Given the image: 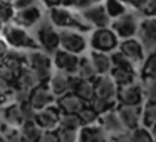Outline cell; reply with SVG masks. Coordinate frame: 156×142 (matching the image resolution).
Masks as SVG:
<instances>
[{"mask_svg": "<svg viewBox=\"0 0 156 142\" xmlns=\"http://www.w3.org/2000/svg\"><path fill=\"white\" fill-rule=\"evenodd\" d=\"M109 135L99 124L82 125L79 130V142H108Z\"/></svg>", "mask_w": 156, "mask_h": 142, "instance_id": "20", "label": "cell"}, {"mask_svg": "<svg viewBox=\"0 0 156 142\" xmlns=\"http://www.w3.org/2000/svg\"><path fill=\"white\" fill-rule=\"evenodd\" d=\"M61 115H62V110L59 109L57 104H54V105H51V107L37 110L35 122H37L44 130H55V129H59V124H61Z\"/></svg>", "mask_w": 156, "mask_h": 142, "instance_id": "15", "label": "cell"}, {"mask_svg": "<svg viewBox=\"0 0 156 142\" xmlns=\"http://www.w3.org/2000/svg\"><path fill=\"white\" fill-rule=\"evenodd\" d=\"M12 4H14L15 10H22V8L35 5V0H12Z\"/></svg>", "mask_w": 156, "mask_h": 142, "instance_id": "47", "label": "cell"}, {"mask_svg": "<svg viewBox=\"0 0 156 142\" xmlns=\"http://www.w3.org/2000/svg\"><path fill=\"white\" fill-rule=\"evenodd\" d=\"M98 124L108 132V135H112V134H118V132L126 130L124 124H122L121 117H119V114H118V109H111V110L101 114L99 115Z\"/></svg>", "mask_w": 156, "mask_h": 142, "instance_id": "18", "label": "cell"}, {"mask_svg": "<svg viewBox=\"0 0 156 142\" xmlns=\"http://www.w3.org/2000/svg\"><path fill=\"white\" fill-rule=\"evenodd\" d=\"M146 79H156V49L146 55L141 67V80Z\"/></svg>", "mask_w": 156, "mask_h": 142, "instance_id": "29", "label": "cell"}, {"mask_svg": "<svg viewBox=\"0 0 156 142\" xmlns=\"http://www.w3.org/2000/svg\"><path fill=\"white\" fill-rule=\"evenodd\" d=\"M54 67L57 70H62L66 74H77L79 70V57L77 54H72L69 50H64V49H59V50L54 52Z\"/></svg>", "mask_w": 156, "mask_h": 142, "instance_id": "11", "label": "cell"}, {"mask_svg": "<svg viewBox=\"0 0 156 142\" xmlns=\"http://www.w3.org/2000/svg\"><path fill=\"white\" fill-rule=\"evenodd\" d=\"M77 75L82 77V79H87V80H94V79L98 77V70H96L91 57H81V60H79Z\"/></svg>", "mask_w": 156, "mask_h": 142, "instance_id": "30", "label": "cell"}, {"mask_svg": "<svg viewBox=\"0 0 156 142\" xmlns=\"http://www.w3.org/2000/svg\"><path fill=\"white\" fill-rule=\"evenodd\" d=\"M74 92L82 99L84 102H91L96 97V85L94 80H87V79H81V82L77 84V87L74 89Z\"/></svg>", "mask_w": 156, "mask_h": 142, "instance_id": "28", "label": "cell"}, {"mask_svg": "<svg viewBox=\"0 0 156 142\" xmlns=\"http://www.w3.org/2000/svg\"><path fill=\"white\" fill-rule=\"evenodd\" d=\"M91 47L92 50L106 52V54H112L114 50L119 49V42L121 39L118 37L111 27H98L92 30L91 34Z\"/></svg>", "mask_w": 156, "mask_h": 142, "instance_id": "4", "label": "cell"}, {"mask_svg": "<svg viewBox=\"0 0 156 142\" xmlns=\"http://www.w3.org/2000/svg\"><path fill=\"white\" fill-rule=\"evenodd\" d=\"M143 82L146 102H156V79H146Z\"/></svg>", "mask_w": 156, "mask_h": 142, "instance_id": "39", "label": "cell"}, {"mask_svg": "<svg viewBox=\"0 0 156 142\" xmlns=\"http://www.w3.org/2000/svg\"><path fill=\"white\" fill-rule=\"evenodd\" d=\"M61 49L72 54H82L87 49V40L81 30L76 29H62L61 30Z\"/></svg>", "mask_w": 156, "mask_h": 142, "instance_id": "7", "label": "cell"}, {"mask_svg": "<svg viewBox=\"0 0 156 142\" xmlns=\"http://www.w3.org/2000/svg\"><path fill=\"white\" fill-rule=\"evenodd\" d=\"M138 27H139V20L134 14L126 12L124 15L118 19H112L111 22V29L118 34V37L121 39H131L138 35Z\"/></svg>", "mask_w": 156, "mask_h": 142, "instance_id": "6", "label": "cell"}, {"mask_svg": "<svg viewBox=\"0 0 156 142\" xmlns=\"http://www.w3.org/2000/svg\"><path fill=\"white\" fill-rule=\"evenodd\" d=\"M47 84L51 87V90L55 94V97H61V95L71 92V87H69V74H66L62 70H55L52 74V77L49 79Z\"/></svg>", "mask_w": 156, "mask_h": 142, "instance_id": "22", "label": "cell"}, {"mask_svg": "<svg viewBox=\"0 0 156 142\" xmlns=\"http://www.w3.org/2000/svg\"><path fill=\"white\" fill-rule=\"evenodd\" d=\"M151 130H153V134H154V137H156V125H154V127L151 129Z\"/></svg>", "mask_w": 156, "mask_h": 142, "instance_id": "51", "label": "cell"}, {"mask_svg": "<svg viewBox=\"0 0 156 142\" xmlns=\"http://www.w3.org/2000/svg\"><path fill=\"white\" fill-rule=\"evenodd\" d=\"M111 77L114 79V82L119 85V87H126V85L136 82V70H128V69L112 67Z\"/></svg>", "mask_w": 156, "mask_h": 142, "instance_id": "26", "label": "cell"}, {"mask_svg": "<svg viewBox=\"0 0 156 142\" xmlns=\"http://www.w3.org/2000/svg\"><path fill=\"white\" fill-rule=\"evenodd\" d=\"M124 2H126V4H131V2H133V0H124Z\"/></svg>", "mask_w": 156, "mask_h": 142, "instance_id": "52", "label": "cell"}, {"mask_svg": "<svg viewBox=\"0 0 156 142\" xmlns=\"http://www.w3.org/2000/svg\"><path fill=\"white\" fill-rule=\"evenodd\" d=\"M9 52H10V44L7 42V39H5L4 35L0 34V60H2Z\"/></svg>", "mask_w": 156, "mask_h": 142, "instance_id": "46", "label": "cell"}, {"mask_svg": "<svg viewBox=\"0 0 156 142\" xmlns=\"http://www.w3.org/2000/svg\"><path fill=\"white\" fill-rule=\"evenodd\" d=\"M19 142H32V140H29L27 137H24V135H22V137H20V140H19Z\"/></svg>", "mask_w": 156, "mask_h": 142, "instance_id": "50", "label": "cell"}, {"mask_svg": "<svg viewBox=\"0 0 156 142\" xmlns=\"http://www.w3.org/2000/svg\"><path fill=\"white\" fill-rule=\"evenodd\" d=\"M89 104H91V107H94V110L98 112L99 115L104 114V112H108V110H111V109H116V107H118V102L108 100V99L98 97V95H96V97L92 99Z\"/></svg>", "mask_w": 156, "mask_h": 142, "instance_id": "36", "label": "cell"}, {"mask_svg": "<svg viewBox=\"0 0 156 142\" xmlns=\"http://www.w3.org/2000/svg\"><path fill=\"white\" fill-rule=\"evenodd\" d=\"M89 57H91L92 64H94L96 70H98V75L111 74V70H112V59H111V54L99 52V50H92Z\"/></svg>", "mask_w": 156, "mask_h": 142, "instance_id": "24", "label": "cell"}, {"mask_svg": "<svg viewBox=\"0 0 156 142\" xmlns=\"http://www.w3.org/2000/svg\"><path fill=\"white\" fill-rule=\"evenodd\" d=\"M94 85H96V95H98V97L118 102L119 85L114 82V79L111 77V74L98 75V77L94 79Z\"/></svg>", "mask_w": 156, "mask_h": 142, "instance_id": "14", "label": "cell"}, {"mask_svg": "<svg viewBox=\"0 0 156 142\" xmlns=\"http://www.w3.org/2000/svg\"><path fill=\"white\" fill-rule=\"evenodd\" d=\"M29 102H30L37 110H42V109H45V107H51V105L57 104V97H55V94L51 90L49 84H41L35 89H32L30 100Z\"/></svg>", "mask_w": 156, "mask_h": 142, "instance_id": "16", "label": "cell"}, {"mask_svg": "<svg viewBox=\"0 0 156 142\" xmlns=\"http://www.w3.org/2000/svg\"><path fill=\"white\" fill-rule=\"evenodd\" d=\"M2 64L7 65V67H10L14 72H20L24 67H27L29 65V60H27V54H24V52H20L19 49H10V52H9L7 55H5L4 59H2Z\"/></svg>", "mask_w": 156, "mask_h": 142, "instance_id": "23", "label": "cell"}, {"mask_svg": "<svg viewBox=\"0 0 156 142\" xmlns=\"http://www.w3.org/2000/svg\"><path fill=\"white\" fill-rule=\"evenodd\" d=\"M108 142H133L131 130H122V132H118V134L109 135Z\"/></svg>", "mask_w": 156, "mask_h": 142, "instance_id": "44", "label": "cell"}, {"mask_svg": "<svg viewBox=\"0 0 156 142\" xmlns=\"http://www.w3.org/2000/svg\"><path fill=\"white\" fill-rule=\"evenodd\" d=\"M41 79H39V75L35 74L34 70H32L30 67H24L20 72L17 74V84L19 87H24V89H29V90H32V89H35L37 85H41Z\"/></svg>", "mask_w": 156, "mask_h": 142, "instance_id": "25", "label": "cell"}, {"mask_svg": "<svg viewBox=\"0 0 156 142\" xmlns=\"http://www.w3.org/2000/svg\"><path fill=\"white\" fill-rule=\"evenodd\" d=\"M42 20V10L37 4L32 5V7H27V8H22V10H17L14 15V24L20 25V27H35L37 24H41Z\"/></svg>", "mask_w": 156, "mask_h": 142, "instance_id": "17", "label": "cell"}, {"mask_svg": "<svg viewBox=\"0 0 156 142\" xmlns=\"http://www.w3.org/2000/svg\"><path fill=\"white\" fill-rule=\"evenodd\" d=\"M10 100H14V94H10V92H5L0 89V107H4V105H7Z\"/></svg>", "mask_w": 156, "mask_h": 142, "instance_id": "48", "label": "cell"}, {"mask_svg": "<svg viewBox=\"0 0 156 142\" xmlns=\"http://www.w3.org/2000/svg\"><path fill=\"white\" fill-rule=\"evenodd\" d=\"M82 125H84V124H82L79 114H64V112H62L59 129H67V130H81Z\"/></svg>", "mask_w": 156, "mask_h": 142, "instance_id": "32", "label": "cell"}, {"mask_svg": "<svg viewBox=\"0 0 156 142\" xmlns=\"http://www.w3.org/2000/svg\"><path fill=\"white\" fill-rule=\"evenodd\" d=\"M118 114L124 124L126 130H136L143 125V105H124L118 104Z\"/></svg>", "mask_w": 156, "mask_h": 142, "instance_id": "8", "label": "cell"}, {"mask_svg": "<svg viewBox=\"0 0 156 142\" xmlns=\"http://www.w3.org/2000/svg\"><path fill=\"white\" fill-rule=\"evenodd\" d=\"M35 39L42 50L54 54L55 50L61 49V32L55 30V25L49 20H41L37 30H35Z\"/></svg>", "mask_w": 156, "mask_h": 142, "instance_id": "5", "label": "cell"}, {"mask_svg": "<svg viewBox=\"0 0 156 142\" xmlns=\"http://www.w3.org/2000/svg\"><path fill=\"white\" fill-rule=\"evenodd\" d=\"M138 39L148 52L156 49V17H143L138 27Z\"/></svg>", "mask_w": 156, "mask_h": 142, "instance_id": "10", "label": "cell"}, {"mask_svg": "<svg viewBox=\"0 0 156 142\" xmlns=\"http://www.w3.org/2000/svg\"><path fill=\"white\" fill-rule=\"evenodd\" d=\"M27 60H29V67L39 75L42 84H47L49 79L52 77V67H54V59L51 57V54L42 49H35L30 50L27 54Z\"/></svg>", "mask_w": 156, "mask_h": 142, "instance_id": "3", "label": "cell"}, {"mask_svg": "<svg viewBox=\"0 0 156 142\" xmlns=\"http://www.w3.org/2000/svg\"><path fill=\"white\" fill-rule=\"evenodd\" d=\"M0 117H2V110H0Z\"/></svg>", "mask_w": 156, "mask_h": 142, "instance_id": "53", "label": "cell"}, {"mask_svg": "<svg viewBox=\"0 0 156 142\" xmlns=\"http://www.w3.org/2000/svg\"><path fill=\"white\" fill-rule=\"evenodd\" d=\"M143 125L148 129L156 125V102H146L143 105Z\"/></svg>", "mask_w": 156, "mask_h": 142, "instance_id": "33", "label": "cell"}, {"mask_svg": "<svg viewBox=\"0 0 156 142\" xmlns=\"http://www.w3.org/2000/svg\"><path fill=\"white\" fill-rule=\"evenodd\" d=\"M146 100L144 97V87L143 82H133V84L126 85V87H119L118 94V104L124 105H143V102Z\"/></svg>", "mask_w": 156, "mask_h": 142, "instance_id": "9", "label": "cell"}, {"mask_svg": "<svg viewBox=\"0 0 156 142\" xmlns=\"http://www.w3.org/2000/svg\"><path fill=\"white\" fill-rule=\"evenodd\" d=\"M131 137H133V142H156V137L153 134V130L144 127V125H141L139 129L133 130Z\"/></svg>", "mask_w": 156, "mask_h": 142, "instance_id": "37", "label": "cell"}, {"mask_svg": "<svg viewBox=\"0 0 156 142\" xmlns=\"http://www.w3.org/2000/svg\"><path fill=\"white\" fill-rule=\"evenodd\" d=\"M39 142H61L59 140V130L57 129L55 130H44Z\"/></svg>", "mask_w": 156, "mask_h": 142, "instance_id": "45", "label": "cell"}, {"mask_svg": "<svg viewBox=\"0 0 156 142\" xmlns=\"http://www.w3.org/2000/svg\"><path fill=\"white\" fill-rule=\"evenodd\" d=\"M20 132H22L24 137L29 139V140L39 142L42 137V134H44V129H42L35 120H25L24 124L20 125Z\"/></svg>", "mask_w": 156, "mask_h": 142, "instance_id": "27", "label": "cell"}, {"mask_svg": "<svg viewBox=\"0 0 156 142\" xmlns=\"http://www.w3.org/2000/svg\"><path fill=\"white\" fill-rule=\"evenodd\" d=\"M102 4H104V7L111 19H118L128 12V7H126L128 4H126L124 0H104Z\"/></svg>", "mask_w": 156, "mask_h": 142, "instance_id": "31", "label": "cell"}, {"mask_svg": "<svg viewBox=\"0 0 156 142\" xmlns=\"http://www.w3.org/2000/svg\"><path fill=\"white\" fill-rule=\"evenodd\" d=\"M57 105L64 114H79L87 105V102L82 100L76 92H67V94L57 97Z\"/></svg>", "mask_w": 156, "mask_h": 142, "instance_id": "19", "label": "cell"}, {"mask_svg": "<svg viewBox=\"0 0 156 142\" xmlns=\"http://www.w3.org/2000/svg\"><path fill=\"white\" fill-rule=\"evenodd\" d=\"M30 92L29 89H24V87H19V85H15L14 89V100L19 102V104H25V102L30 100Z\"/></svg>", "mask_w": 156, "mask_h": 142, "instance_id": "40", "label": "cell"}, {"mask_svg": "<svg viewBox=\"0 0 156 142\" xmlns=\"http://www.w3.org/2000/svg\"><path fill=\"white\" fill-rule=\"evenodd\" d=\"M57 130L61 142H79V130H67V129H57Z\"/></svg>", "mask_w": 156, "mask_h": 142, "instance_id": "41", "label": "cell"}, {"mask_svg": "<svg viewBox=\"0 0 156 142\" xmlns=\"http://www.w3.org/2000/svg\"><path fill=\"white\" fill-rule=\"evenodd\" d=\"M22 105V114H24V119L25 120H35V115H37V109L30 104V102H25V104H20Z\"/></svg>", "mask_w": 156, "mask_h": 142, "instance_id": "43", "label": "cell"}, {"mask_svg": "<svg viewBox=\"0 0 156 142\" xmlns=\"http://www.w3.org/2000/svg\"><path fill=\"white\" fill-rule=\"evenodd\" d=\"M111 59H112V67L128 69V70H136V64L129 57H126L121 50H114L111 54Z\"/></svg>", "mask_w": 156, "mask_h": 142, "instance_id": "34", "label": "cell"}, {"mask_svg": "<svg viewBox=\"0 0 156 142\" xmlns=\"http://www.w3.org/2000/svg\"><path fill=\"white\" fill-rule=\"evenodd\" d=\"M79 117H81V120L84 125L98 124V120H99V114L94 110V107H91V104H87L81 112H79Z\"/></svg>", "mask_w": 156, "mask_h": 142, "instance_id": "38", "label": "cell"}, {"mask_svg": "<svg viewBox=\"0 0 156 142\" xmlns=\"http://www.w3.org/2000/svg\"><path fill=\"white\" fill-rule=\"evenodd\" d=\"M126 57H129L136 65L138 64H143L146 59V49L143 45V42L136 37H131V39H122L119 42V49Z\"/></svg>", "mask_w": 156, "mask_h": 142, "instance_id": "13", "label": "cell"}, {"mask_svg": "<svg viewBox=\"0 0 156 142\" xmlns=\"http://www.w3.org/2000/svg\"><path fill=\"white\" fill-rule=\"evenodd\" d=\"M81 14L94 29L109 27V24H111V17H109L108 10H106L104 4H99V2H96V4H92L91 7L81 10Z\"/></svg>", "mask_w": 156, "mask_h": 142, "instance_id": "12", "label": "cell"}, {"mask_svg": "<svg viewBox=\"0 0 156 142\" xmlns=\"http://www.w3.org/2000/svg\"><path fill=\"white\" fill-rule=\"evenodd\" d=\"M139 12L144 17H156V0H146Z\"/></svg>", "mask_w": 156, "mask_h": 142, "instance_id": "42", "label": "cell"}, {"mask_svg": "<svg viewBox=\"0 0 156 142\" xmlns=\"http://www.w3.org/2000/svg\"><path fill=\"white\" fill-rule=\"evenodd\" d=\"M42 2H44L45 7L52 8V7H57V5H64L66 0H42Z\"/></svg>", "mask_w": 156, "mask_h": 142, "instance_id": "49", "label": "cell"}, {"mask_svg": "<svg viewBox=\"0 0 156 142\" xmlns=\"http://www.w3.org/2000/svg\"><path fill=\"white\" fill-rule=\"evenodd\" d=\"M2 35L7 39V42L10 44L12 49H27V50H35V49H41L37 39L32 37L25 27H20L17 24H5L2 29Z\"/></svg>", "mask_w": 156, "mask_h": 142, "instance_id": "2", "label": "cell"}, {"mask_svg": "<svg viewBox=\"0 0 156 142\" xmlns=\"http://www.w3.org/2000/svg\"><path fill=\"white\" fill-rule=\"evenodd\" d=\"M49 19L55 27L61 29H76L81 32H89L94 29L82 17V14L74 12L69 5H57V7L49 8Z\"/></svg>", "mask_w": 156, "mask_h": 142, "instance_id": "1", "label": "cell"}, {"mask_svg": "<svg viewBox=\"0 0 156 142\" xmlns=\"http://www.w3.org/2000/svg\"><path fill=\"white\" fill-rule=\"evenodd\" d=\"M0 134L4 135L9 142H19L22 137L20 127L10 125V124H7V122H0Z\"/></svg>", "mask_w": 156, "mask_h": 142, "instance_id": "35", "label": "cell"}, {"mask_svg": "<svg viewBox=\"0 0 156 142\" xmlns=\"http://www.w3.org/2000/svg\"><path fill=\"white\" fill-rule=\"evenodd\" d=\"M2 120L7 122L10 125H15V127H20L25 122L24 114H22V105L19 102H9L7 105L2 107Z\"/></svg>", "mask_w": 156, "mask_h": 142, "instance_id": "21", "label": "cell"}]
</instances>
